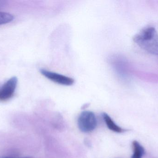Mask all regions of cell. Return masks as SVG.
<instances>
[{"instance_id":"1","label":"cell","mask_w":158,"mask_h":158,"mask_svg":"<svg viewBox=\"0 0 158 158\" xmlns=\"http://www.w3.org/2000/svg\"><path fill=\"white\" fill-rule=\"evenodd\" d=\"M133 41L148 53L158 55V33L154 27L149 26L142 29L134 36Z\"/></svg>"},{"instance_id":"2","label":"cell","mask_w":158,"mask_h":158,"mask_svg":"<svg viewBox=\"0 0 158 158\" xmlns=\"http://www.w3.org/2000/svg\"><path fill=\"white\" fill-rule=\"evenodd\" d=\"M96 118L94 114L91 111L82 112L78 119V125L81 131L88 133L94 130L97 126Z\"/></svg>"},{"instance_id":"3","label":"cell","mask_w":158,"mask_h":158,"mask_svg":"<svg viewBox=\"0 0 158 158\" xmlns=\"http://www.w3.org/2000/svg\"><path fill=\"white\" fill-rule=\"evenodd\" d=\"M17 83V78L13 77L0 87V102H5L14 96Z\"/></svg>"},{"instance_id":"4","label":"cell","mask_w":158,"mask_h":158,"mask_svg":"<svg viewBox=\"0 0 158 158\" xmlns=\"http://www.w3.org/2000/svg\"><path fill=\"white\" fill-rule=\"evenodd\" d=\"M40 72L42 75H43L48 79L58 84L66 86H70L73 85L75 83V80L72 78L67 77L62 74H58L44 69H41Z\"/></svg>"},{"instance_id":"5","label":"cell","mask_w":158,"mask_h":158,"mask_svg":"<svg viewBox=\"0 0 158 158\" xmlns=\"http://www.w3.org/2000/svg\"><path fill=\"white\" fill-rule=\"evenodd\" d=\"M102 116L108 128L110 130L116 133H122L126 131V130L123 129L122 128L118 126L106 113H103Z\"/></svg>"},{"instance_id":"6","label":"cell","mask_w":158,"mask_h":158,"mask_svg":"<svg viewBox=\"0 0 158 158\" xmlns=\"http://www.w3.org/2000/svg\"><path fill=\"white\" fill-rule=\"evenodd\" d=\"M132 145L134 152L131 158H142L145 153L143 147L136 141L133 142Z\"/></svg>"},{"instance_id":"7","label":"cell","mask_w":158,"mask_h":158,"mask_svg":"<svg viewBox=\"0 0 158 158\" xmlns=\"http://www.w3.org/2000/svg\"><path fill=\"white\" fill-rule=\"evenodd\" d=\"M13 15L5 12H0V25L11 22L14 19Z\"/></svg>"},{"instance_id":"8","label":"cell","mask_w":158,"mask_h":158,"mask_svg":"<svg viewBox=\"0 0 158 158\" xmlns=\"http://www.w3.org/2000/svg\"><path fill=\"white\" fill-rule=\"evenodd\" d=\"M0 158H10V157H2Z\"/></svg>"}]
</instances>
